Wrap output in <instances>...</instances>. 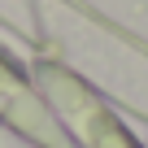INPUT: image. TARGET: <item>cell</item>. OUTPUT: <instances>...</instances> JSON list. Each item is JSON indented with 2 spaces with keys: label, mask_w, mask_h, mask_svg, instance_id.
Segmentation results:
<instances>
[{
  "label": "cell",
  "mask_w": 148,
  "mask_h": 148,
  "mask_svg": "<svg viewBox=\"0 0 148 148\" xmlns=\"http://www.w3.org/2000/svg\"><path fill=\"white\" fill-rule=\"evenodd\" d=\"M0 122L13 126L22 139H31L35 148H74L65 126L57 122V113L48 109L44 92L26 79V74L0 52Z\"/></svg>",
  "instance_id": "cell-2"
},
{
  "label": "cell",
  "mask_w": 148,
  "mask_h": 148,
  "mask_svg": "<svg viewBox=\"0 0 148 148\" xmlns=\"http://www.w3.org/2000/svg\"><path fill=\"white\" fill-rule=\"evenodd\" d=\"M35 87L44 92L48 109L65 126L74 148H148L131 135V126H122V118L105 105V96L92 92L74 70L57 61H35Z\"/></svg>",
  "instance_id": "cell-1"
}]
</instances>
